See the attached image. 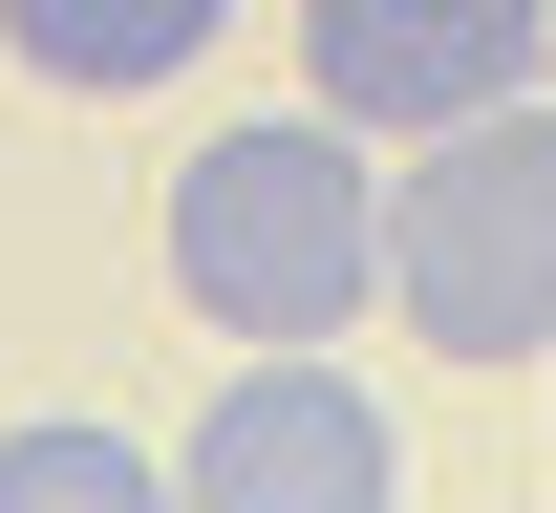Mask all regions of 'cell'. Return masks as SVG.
<instances>
[{
	"label": "cell",
	"instance_id": "6da1fadb",
	"mask_svg": "<svg viewBox=\"0 0 556 513\" xmlns=\"http://www.w3.org/2000/svg\"><path fill=\"white\" fill-rule=\"evenodd\" d=\"M172 299L214 343H343L386 299V171L343 107H257L172 171Z\"/></svg>",
	"mask_w": 556,
	"mask_h": 513
},
{
	"label": "cell",
	"instance_id": "7a4b0ae2",
	"mask_svg": "<svg viewBox=\"0 0 556 513\" xmlns=\"http://www.w3.org/2000/svg\"><path fill=\"white\" fill-rule=\"evenodd\" d=\"M386 321L450 364H556V107H471L386 171Z\"/></svg>",
	"mask_w": 556,
	"mask_h": 513
},
{
	"label": "cell",
	"instance_id": "3957f363",
	"mask_svg": "<svg viewBox=\"0 0 556 513\" xmlns=\"http://www.w3.org/2000/svg\"><path fill=\"white\" fill-rule=\"evenodd\" d=\"M172 513H407V428L343 343H257L172 428Z\"/></svg>",
	"mask_w": 556,
	"mask_h": 513
},
{
	"label": "cell",
	"instance_id": "277c9868",
	"mask_svg": "<svg viewBox=\"0 0 556 513\" xmlns=\"http://www.w3.org/2000/svg\"><path fill=\"white\" fill-rule=\"evenodd\" d=\"M535 43H556V0H300V107H343L364 150H428L471 107H514Z\"/></svg>",
	"mask_w": 556,
	"mask_h": 513
},
{
	"label": "cell",
	"instance_id": "5b68a950",
	"mask_svg": "<svg viewBox=\"0 0 556 513\" xmlns=\"http://www.w3.org/2000/svg\"><path fill=\"white\" fill-rule=\"evenodd\" d=\"M214 22H236V0H0L22 86H65V107H129V86L214 65Z\"/></svg>",
	"mask_w": 556,
	"mask_h": 513
},
{
	"label": "cell",
	"instance_id": "8992f818",
	"mask_svg": "<svg viewBox=\"0 0 556 513\" xmlns=\"http://www.w3.org/2000/svg\"><path fill=\"white\" fill-rule=\"evenodd\" d=\"M0 513H172V449L108 407H22L0 428Z\"/></svg>",
	"mask_w": 556,
	"mask_h": 513
}]
</instances>
